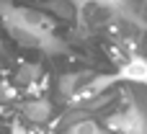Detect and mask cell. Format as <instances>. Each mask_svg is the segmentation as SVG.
I'll list each match as a JSON object with an SVG mask.
<instances>
[{
    "label": "cell",
    "mask_w": 147,
    "mask_h": 134,
    "mask_svg": "<svg viewBox=\"0 0 147 134\" xmlns=\"http://www.w3.org/2000/svg\"><path fill=\"white\" fill-rule=\"evenodd\" d=\"M10 132H13V134H26V132H23V127H18V124H13V129H10Z\"/></svg>",
    "instance_id": "obj_11"
},
{
    "label": "cell",
    "mask_w": 147,
    "mask_h": 134,
    "mask_svg": "<svg viewBox=\"0 0 147 134\" xmlns=\"http://www.w3.org/2000/svg\"><path fill=\"white\" fill-rule=\"evenodd\" d=\"M3 21L10 28L13 36L21 39V44H34L44 49H57V39L52 36V21L41 15L34 8H16V5H0Z\"/></svg>",
    "instance_id": "obj_1"
},
{
    "label": "cell",
    "mask_w": 147,
    "mask_h": 134,
    "mask_svg": "<svg viewBox=\"0 0 147 134\" xmlns=\"http://www.w3.org/2000/svg\"><path fill=\"white\" fill-rule=\"evenodd\" d=\"M23 114H26L28 121H34V124H44V121L52 116V106H49L47 101H28V103L23 106Z\"/></svg>",
    "instance_id": "obj_4"
},
{
    "label": "cell",
    "mask_w": 147,
    "mask_h": 134,
    "mask_svg": "<svg viewBox=\"0 0 147 134\" xmlns=\"http://www.w3.org/2000/svg\"><path fill=\"white\" fill-rule=\"evenodd\" d=\"M49 8H52L57 15H62V18H70V13H72L70 5H65V3H59V5H57V3H49Z\"/></svg>",
    "instance_id": "obj_9"
},
{
    "label": "cell",
    "mask_w": 147,
    "mask_h": 134,
    "mask_svg": "<svg viewBox=\"0 0 147 134\" xmlns=\"http://www.w3.org/2000/svg\"><path fill=\"white\" fill-rule=\"evenodd\" d=\"M70 134H101V129H98L96 121H80L70 129Z\"/></svg>",
    "instance_id": "obj_6"
},
{
    "label": "cell",
    "mask_w": 147,
    "mask_h": 134,
    "mask_svg": "<svg viewBox=\"0 0 147 134\" xmlns=\"http://www.w3.org/2000/svg\"><path fill=\"white\" fill-rule=\"evenodd\" d=\"M10 96H13V90H10V88H8V85L0 80V103H3L5 98H10Z\"/></svg>",
    "instance_id": "obj_10"
},
{
    "label": "cell",
    "mask_w": 147,
    "mask_h": 134,
    "mask_svg": "<svg viewBox=\"0 0 147 134\" xmlns=\"http://www.w3.org/2000/svg\"><path fill=\"white\" fill-rule=\"evenodd\" d=\"M75 80H78V75H62V77H59V90H62L65 96H70V93H72Z\"/></svg>",
    "instance_id": "obj_8"
},
{
    "label": "cell",
    "mask_w": 147,
    "mask_h": 134,
    "mask_svg": "<svg viewBox=\"0 0 147 134\" xmlns=\"http://www.w3.org/2000/svg\"><path fill=\"white\" fill-rule=\"evenodd\" d=\"M39 72H41L39 65H23V67L18 70V83H21V85H31L34 77H39Z\"/></svg>",
    "instance_id": "obj_5"
},
{
    "label": "cell",
    "mask_w": 147,
    "mask_h": 134,
    "mask_svg": "<svg viewBox=\"0 0 147 134\" xmlns=\"http://www.w3.org/2000/svg\"><path fill=\"white\" fill-rule=\"evenodd\" d=\"M119 77H121V80H132V83H142V85H147V59H142V57L129 59V62L121 67Z\"/></svg>",
    "instance_id": "obj_3"
},
{
    "label": "cell",
    "mask_w": 147,
    "mask_h": 134,
    "mask_svg": "<svg viewBox=\"0 0 147 134\" xmlns=\"http://www.w3.org/2000/svg\"><path fill=\"white\" fill-rule=\"evenodd\" d=\"M111 80H114V77H109V75H103V77H96V80H93V85H88V88H85V93H98V90L109 88V85H111Z\"/></svg>",
    "instance_id": "obj_7"
},
{
    "label": "cell",
    "mask_w": 147,
    "mask_h": 134,
    "mask_svg": "<svg viewBox=\"0 0 147 134\" xmlns=\"http://www.w3.org/2000/svg\"><path fill=\"white\" fill-rule=\"evenodd\" d=\"M106 124L111 127V129H116V132L121 134H145V114L137 108V106H129L127 111H121V114H114L111 119H106Z\"/></svg>",
    "instance_id": "obj_2"
},
{
    "label": "cell",
    "mask_w": 147,
    "mask_h": 134,
    "mask_svg": "<svg viewBox=\"0 0 147 134\" xmlns=\"http://www.w3.org/2000/svg\"><path fill=\"white\" fill-rule=\"evenodd\" d=\"M0 114H3V106H0Z\"/></svg>",
    "instance_id": "obj_12"
}]
</instances>
